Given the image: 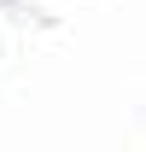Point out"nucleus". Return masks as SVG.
Instances as JSON below:
<instances>
[]
</instances>
